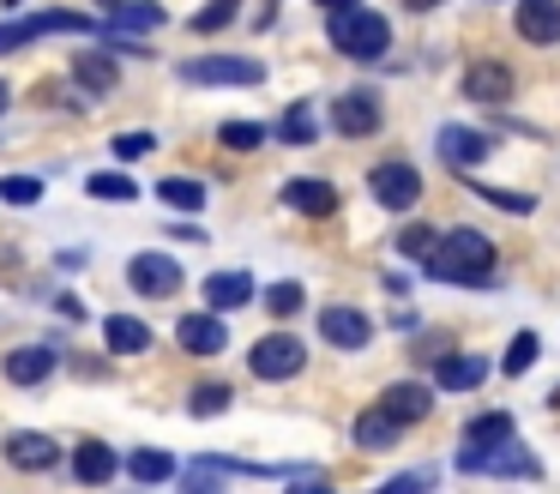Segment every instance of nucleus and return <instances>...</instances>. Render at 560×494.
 Instances as JSON below:
<instances>
[{
  "instance_id": "412c9836",
  "label": "nucleus",
  "mask_w": 560,
  "mask_h": 494,
  "mask_svg": "<svg viewBox=\"0 0 560 494\" xmlns=\"http://www.w3.org/2000/svg\"><path fill=\"white\" fill-rule=\"evenodd\" d=\"M398 428H404V422L392 416L386 404H374V410H362V416H355V446L380 452V446H392V440H398Z\"/></svg>"
},
{
  "instance_id": "2f4dec72",
  "label": "nucleus",
  "mask_w": 560,
  "mask_h": 494,
  "mask_svg": "<svg viewBox=\"0 0 560 494\" xmlns=\"http://www.w3.org/2000/svg\"><path fill=\"white\" fill-rule=\"evenodd\" d=\"M283 139H290V145H314V133H319V120L314 115H307V103H290V115H283Z\"/></svg>"
},
{
  "instance_id": "b1692460",
  "label": "nucleus",
  "mask_w": 560,
  "mask_h": 494,
  "mask_svg": "<svg viewBox=\"0 0 560 494\" xmlns=\"http://www.w3.org/2000/svg\"><path fill=\"white\" fill-rule=\"evenodd\" d=\"M500 440H512V416H506V410H488V416L464 422V452H482V446H500Z\"/></svg>"
},
{
  "instance_id": "cd10ccee",
  "label": "nucleus",
  "mask_w": 560,
  "mask_h": 494,
  "mask_svg": "<svg viewBox=\"0 0 560 494\" xmlns=\"http://www.w3.org/2000/svg\"><path fill=\"white\" fill-rule=\"evenodd\" d=\"M158 199L163 205H175V211H199V205H206V187H199V181H158Z\"/></svg>"
},
{
  "instance_id": "c85d7f7f",
  "label": "nucleus",
  "mask_w": 560,
  "mask_h": 494,
  "mask_svg": "<svg viewBox=\"0 0 560 494\" xmlns=\"http://www.w3.org/2000/svg\"><path fill=\"white\" fill-rule=\"evenodd\" d=\"M127 470H133L139 482H170V476H175V458H170V452H151V446H145V452L127 458Z\"/></svg>"
},
{
  "instance_id": "37998d69",
  "label": "nucleus",
  "mask_w": 560,
  "mask_h": 494,
  "mask_svg": "<svg viewBox=\"0 0 560 494\" xmlns=\"http://www.w3.org/2000/svg\"><path fill=\"white\" fill-rule=\"evenodd\" d=\"M7 7H19V0H7Z\"/></svg>"
},
{
  "instance_id": "393cba45",
  "label": "nucleus",
  "mask_w": 560,
  "mask_h": 494,
  "mask_svg": "<svg viewBox=\"0 0 560 494\" xmlns=\"http://www.w3.org/2000/svg\"><path fill=\"white\" fill-rule=\"evenodd\" d=\"M73 476H79V482H109V476H115V446L85 440V446L73 452Z\"/></svg>"
},
{
  "instance_id": "72a5a7b5",
  "label": "nucleus",
  "mask_w": 560,
  "mask_h": 494,
  "mask_svg": "<svg viewBox=\"0 0 560 494\" xmlns=\"http://www.w3.org/2000/svg\"><path fill=\"white\" fill-rule=\"evenodd\" d=\"M0 199H7V205H37L43 199V181L37 175H7V181H0Z\"/></svg>"
},
{
  "instance_id": "7ed1b4c3",
  "label": "nucleus",
  "mask_w": 560,
  "mask_h": 494,
  "mask_svg": "<svg viewBox=\"0 0 560 494\" xmlns=\"http://www.w3.org/2000/svg\"><path fill=\"white\" fill-rule=\"evenodd\" d=\"M254 374L259 380H295V374L307 368V344L302 337H290V332H271V337H259L254 344Z\"/></svg>"
},
{
  "instance_id": "9d476101",
  "label": "nucleus",
  "mask_w": 560,
  "mask_h": 494,
  "mask_svg": "<svg viewBox=\"0 0 560 494\" xmlns=\"http://www.w3.org/2000/svg\"><path fill=\"white\" fill-rule=\"evenodd\" d=\"M175 344H182L187 356H218V349L230 344V332H223V320L206 308V313H187V320L175 325Z\"/></svg>"
},
{
  "instance_id": "1a4fd4ad",
  "label": "nucleus",
  "mask_w": 560,
  "mask_h": 494,
  "mask_svg": "<svg viewBox=\"0 0 560 494\" xmlns=\"http://www.w3.org/2000/svg\"><path fill=\"white\" fill-rule=\"evenodd\" d=\"M331 127L343 133V139H368V133H380V103L368 91H350L331 103Z\"/></svg>"
},
{
  "instance_id": "4468645a",
  "label": "nucleus",
  "mask_w": 560,
  "mask_h": 494,
  "mask_svg": "<svg viewBox=\"0 0 560 494\" xmlns=\"http://www.w3.org/2000/svg\"><path fill=\"white\" fill-rule=\"evenodd\" d=\"M103 24L109 31H158L163 7L158 0H103Z\"/></svg>"
},
{
  "instance_id": "a19ab883",
  "label": "nucleus",
  "mask_w": 560,
  "mask_h": 494,
  "mask_svg": "<svg viewBox=\"0 0 560 494\" xmlns=\"http://www.w3.org/2000/svg\"><path fill=\"white\" fill-rule=\"evenodd\" d=\"M428 7H440V0H404V12H428Z\"/></svg>"
},
{
  "instance_id": "ea45409f",
  "label": "nucleus",
  "mask_w": 560,
  "mask_h": 494,
  "mask_svg": "<svg viewBox=\"0 0 560 494\" xmlns=\"http://www.w3.org/2000/svg\"><path fill=\"white\" fill-rule=\"evenodd\" d=\"M314 7H326V12H343V7H362V0H314Z\"/></svg>"
},
{
  "instance_id": "4be33fe9",
  "label": "nucleus",
  "mask_w": 560,
  "mask_h": 494,
  "mask_svg": "<svg viewBox=\"0 0 560 494\" xmlns=\"http://www.w3.org/2000/svg\"><path fill=\"white\" fill-rule=\"evenodd\" d=\"M434 380L446 386V392H470V386L488 380V361H482V356H446V361L434 368Z\"/></svg>"
},
{
  "instance_id": "9b49d317",
  "label": "nucleus",
  "mask_w": 560,
  "mask_h": 494,
  "mask_svg": "<svg viewBox=\"0 0 560 494\" xmlns=\"http://www.w3.org/2000/svg\"><path fill=\"white\" fill-rule=\"evenodd\" d=\"M55 458H61V446H55L49 434H37V428H13V434H7V464H13V470H49Z\"/></svg>"
},
{
  "instance_id": "f704fd0d",
  "label": "nucleus",
  "mask_w": 560,
  "mask_h": 494,
  "mask_svg": "<svg viewBox=\"0 0 560 494\" xmlns=\"http://www.w3.org/2000/svg\"><path fill=\"white\" fill-rule=\"evenodd\" d=\"M235 12H242V0H211L206 12H194V31H199V36H211V31H223V24L235 19Z\"/></svg>"
},
{
  "instance_id": "79ce46f5",
  "label": "nucleus",
  "mask_w": 560,
  "mask_h": 494,
  "mask_svg": "<svg viewBox=\"0 0 560 494\" xmlns=\"http://www.w3.org/2000/svg\"><path fill=\"white\" fill-rule=\"evenodd\" d=\"M7 103H13V91H7V79H0V115H7Z\"/></svg>"
},
{
  "instance_id": "e433bc0d",
  "label": "nucleus",
  "mask_w": 560,
  "mask_h": 494,
  "mask_svg": "<svg viewBox=\"0 0 560 494\" xmlns=\"http://www.w3.org/2000/svg\"><path fill=\"white\" fill-rule=\"evenodd\" d=\"M434 229H428V223H410V229H404V235H398V253H416V260H428V253H434Z\"/></svg>"
},
{
  "instance_id": "2eb2a0df",
  "label": "nucleus",
  "mask_w": 560,
  "mask_h": 494,
  "mask_svg": "<svg viewBox=\"0 0 560 494\" xmlns=\"http://www.w3.org/2000/svg\"><path fill=\"white\" fill-rule=\"evenodd\" d=\"M283 205L302 211V217H331L338 211V187H331V181H290V187H283Z\"/></svg>"
},
{
  "instance_id": "f3484780",
  "label": "nucleus",
  "mask_w": 560,
  "mask_h": 494,
  "mask_svg": "<svg viewBox=\"0 0 560 494\" xmlns=\"http://www.w3.org/2000/svg\"><path fill=\"white\" fill-rule=\"evenodd\" d=\"M440 157H446L452 169H476V163L488 157V139H482V133H470V127H452V120H446V127H440Z\"/></svg>"
},
{
  "instance_id": "4c0bfd02",
  "label": "nucleus",
  "mask_w": 560,
  "mask_h": 494,
  "mask_svg": "<svg viewBox=\"0 0 560 494\" xmlns=\"http://www.w3.org/2000/svg\"><path fill=\"white\" fill-rule=\"evenodd\" d=\"M230 410V386H199L194 392V416H223Z\"/></svg>"
},
{
  "instance_id": "a878e982",
  "label": "nucleus",
  "mask_w": 560,
  "mask_h": 494,
  "mask_svg": "<svg viewBox=\"0 0 560 494\" xmlns=\"http://www.w3.org/2000/svg\"><path fill=\"white\" fill-rule=\"evenodd\" d=\"M218 145L223 151H259V145H266V127H259V120H223Z\"/></svg>"
},
{
  "instance_id": "c756f323",
  "label": "nucleus",
  "mask_w": 560,
  "mask_h": 494,
  "mask_svg": "<svg viewBox=\"0 0 560 494\" xmlns=\"http://www.w3.org/2000/svg\"><path fill=\"white\" fill-rule=\"evenodd\" d=\"M266 308L278 313V320H290V313H302V308H307V289L283 277V284H271V289H266Z\"/></svg>"
},
{
  "instance_id": "f257e3e1",
  "label": "nucleus",
  "mask_w": 560,
  "mask_h": 494,
  "mask_svg": "<svg viewBox=\"0 0 560 494\" xmlns=\"http://www.w3.org/2000/svg\"><path fill=\"white\" fill-rule=\"evenodd\" d=\"M428 277H440V284H476V289L494 284V241L482 229H452L428 253Z\"/></svg>"
},
{
  "instance_id": "ddd939ff",
  "label": "nucleus",
  "mask_w": 560,
  "mask_h": 494,
  "mask_svg": "<svg viewBox=\"0 0 560 494\" xmlns=\"http://www.w3.org/2000/svg\"><path fill=\"white\" fill-rule=\"evenodd\" d=\"M512 24H518V36H524V43H536V48L560 43V7H555V0H524Z\"/></svg>"
},
{
  "instance_id": "7c9ffc66",
  "label": "nucleus",
  "mask_w": 560,
  "mask_h": 494,
  "mask_svg": "<svg viewBox=\"0 0 560 494\" xmlns=\"http://www.w3.org/2000/svg\"><path fill=\"white\" fill-rule=\"evenodd\" d=\"M79 84H85V91H115V67L103 55H79Z\"/></svg>"
},
{
  "instance_id": "6ab92c4d",
  "label": "nucleus",
  "mask_w": 560,
  "mask_h": 494,
  "mask_svg": "<svg viewBox=\"0 0 560 494\" xmlns=\"http://www.w3.org/2000/svg\"><path fill=\"white\" fill-rule=\"evenodd\" d=\"M464 470H488V476H542V464H536V458H524V452H464L458 458Z\"/></svg>"
},
{
  "instance_id": "dca6fc26",
  "label": "nucleus",
  "mask_w": 560,
  "mask_h": 494,
  "mask_svg": "<svg viewBox=\"0 0 560 494\" xmlns=\"http://www.w3.org/2000/svg\"><path fill=\"white\" fill-rule=\"evenodd\" d=\"M0 374H7L13 386H37V380H49V374H55V349L25 344V349H13V356L0 361Z\"/></svg>"
},
{
  "instance_id": "f8f14e48",
  "label": "nucleus",
  "mask_w": 560,
  "mask_h": 494,
  "mask_svg": "<svg viewBox=\"0 0 560 494\" xmlns=\"http://www.w3.org/2000/svg\"><path fill=\"white\" fill-rule=\"evenodd\" d=\"M464 96H470V103H506L512 72L500 67V60H470V67H464Z\"/></svg>"
},
{
  "instance_id": "20e7f679",
  "label": "nucleus",
  "mask_w": 560,
  "mask_h": 494,
  "mask_svg": "<svg viewBox=\"0 0 560 494\" xmlns=\"http://www.w3.org/2000/svg\"><path fill=\"white\" fill-rule=\"evenodd\" d=\"M182 79L187 84H259L266 67L242 55H206V60H182Z\"/></svg>"
},
{
  "instance_id": "58836bf2",
  "label": "nucleus",
  "mask_w": 560,
  "mask_h": 494,
  "mask_svg": "<svg viewBox=\"0 0 560 494\" xmlns=\"http://www.w3.org/2000/svg\"><path fill=\"white\" fill-rule=\"evenodd\" d=\"M151 145H158L151 133H121V139H115V157H145Z\"/></svg>"
},
{
  "instance_id": "39448f33",
  "label": "nucleus",
  "mask_w": 560,
  "mask_h": 494,
  "mask_svg": "<svg viewBox=\"0 0 560 494\" xmlns=\"http://www.w3.org/2000/svg\"><path fill=\"white\" fill-rule=\"evenodd\" d=\"M49 31H97V19H85V12H37V19H19V24H0V55L19 43H37V36Z\"/></svg>"
},
{
  "instance_id": "c9c22d12",
  "label": "nucleus",
  "mask_w": 560,
  "mask_h": 494,
  "mask_svg": "<svg viewBox=\"0 0 560 494\" xmlns=\"http://www.w3.org/2000/svg\"><path fill=\"white\" fill-rule=\"evenodd\" d=\"M476 193H482V199L488 205H500V211H536V199H530V193H506V187H482V181H476Z\"/></svg>"
},
{
  "instance_id": "f03ea898",
  "label": "nucleus",
  "mask_w": 560,
  "mask_h": 494,
  "mask_svg": "<svg viewBox=\"0 0 560 494\" xmlns=\"http://www.w3.org/2000/svg\"><path fill=\"white\" fill-rule=\"evenodd\" d=\"M331 43L350 60H380L392 48V24L368 7H343V12H331Z\"/></svg>"
},
{
  "instance_id": "5701e85b",
  "label": "nucleus",
  "mask_w": 560,
  "mask_h": 494,
  "mask_svg": "<svg viewBox=\"0 0 560 494\" xmlns=\"http://www.w3.org/2000/svg\"><path fill=\"white\" fill-rule=\"evenodd\" d=\"M380 404H386L392 416H398L404 428H410V422H422L428 410H434V398H428V386H410V380H404V386H392V392L380 398Z\"/></svg>"
},
{
  "instance_id": "423d86ee",
  "label": "nucleus",
  "mask_w": 560,
  "mask_h": 494,
  "mask_svg": "<svg viewBox=\"0 0 560 494\" xmlns=\"http://www.w3.org/2000/svg\"><path fill=\"white\" fill-rule=\"evenodd\" d=\"M368 187H374V199L386 205V211H410V205L422 199V175H416L410 163H380L374 175H368Z\"/></svg>"
},
{
  "instance_id": "aec40b11",
  "label": "nucleus",
  "mask_w": 560,
  "mask_h": 494,
  "mask_svg": "<svg viewBox=\"0 0 560 494\" xmlns=\"http://www.w3.org/2000/svg\"><path fill=\"white\" fill-rule=\"evenodd\" d=\"M206 301H211L218 313L247 308V301H254V277H247V272H211V277H206Z\"/></svg>"
},
{
  "instance_id": "473e14b6",
  "label": "nucleus",
  "mask_w": 560,
  "mask_h": 494,
  "mask_svg": "<svg viewBox=\"0 0 560 494\" xmlns=\"http://www.w3.org/2000/svg\"><path fill=\"white\" fill-rule=\"evenodd\" d=\"M536 349H542V344H536V332H512V344H506V361H500V368H506V374H524V368L536 361Z\"/></svg>"
},
{
  "instance_id": "0eeeda50",
  "label": "nucleus",
  "mask_w": 560,
  "mask_h": 494,
  "mask_svg": "<svg viewBox=\"0 0 560 494\" xmlns=\"http://www.w3.org/2000/svg\"><path fill=\"white\" fill-rule=\"evenodd\" d=\"M127 284H133L139 296H175V289H182V265H175L170 253H133Z\"/></svg>"
},
{
  "instance_id": "bb28decb",
  "label": "nucleus",
  "mask_w": 560,
  "mask_h": 494,
  "mask_svg": "<svg viewBox=\"0 0 560 494\" xmlns=\"http://www.w3.org/2000/svg\"><path fill=\"white\" fill-rule=\"evenodd\" d=\"M85 193L91 199H139V187H133V175H121V169H103V175H91L85 181Z\"/></svg>"
},
{
  "instance_id": "6e6552de",
  "label": "nucleus",
  "mask_w": 560,
  "mask_h": 494,
  "mask_svg": "<svg viewBox=\"0 0 560 494\" xmlns=\"http://www.w3.org/2000/svg\"><path fill=\"white\" fill-rule=\"evenodd\" d=\"M319 337L338 349H368V337H374V320H368L362 308H319Z\"/></svg>"
},
{
  "instance_id": "a211bd4d",
  "label": "nucleus",
  "mask_w": 560,
  "mask_h": 494,
  "mask_svg": "<svg viewBox=\"0 0 560 494\" xmlns=\"http://www.w3.org/2000/svg\"><path fill=\"white\" fill-rule=\"evenodd\" d=\"M103 344H109L115 356H139V349H151V325L133 320V313H109V320H103Z\"/></svg>"
}]
</instances>
